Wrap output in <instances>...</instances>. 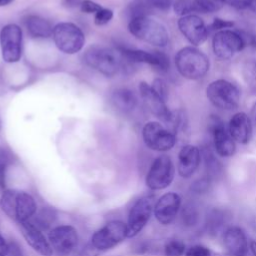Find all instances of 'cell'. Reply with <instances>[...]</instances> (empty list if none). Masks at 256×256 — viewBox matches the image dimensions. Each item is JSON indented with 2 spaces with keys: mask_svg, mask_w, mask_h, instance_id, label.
Listing matches in <instances>:
<instances>
[{
  "mask_svg": "<svg viewBox=\"0 0 256 256\" xmlns=\"http://www.w3.org/2000/svg\"><path fill=\"white\" fill-rule=\"evenodd\" d=\"M0 207L10 219L19 224L31 220L36 213L37 204L29 193L8 189L0 197Z\"/></svg>",
  "mask_w": 256,
  "mask_h": 256,
  "instance_id": "cell-1",
  "label": "cell"
},
{
  "mask_svg": "<svg viewBox=\"0 0 256 256\" xmlns=\"http://www.w3.org/2000/svg\"><path fill=\"white\" fill-rule=\"evenodd\" d=\"M175 65L178 72L187 79L198 80L206 75L210 62L208 57L195 47H184L175 56Z\"/></svg>",
  "mask_w": 256,
  "mask_h": 256,
  "instance_id": "cell-2",
  "label": "cell"
},
{
  "mask_svg": "<svg viewBox=\"0 0 256 256\" xmlns=\"http://www.w3.org/2000/svg\"><path fill=\"white\" fill-rule=\"evenodd\" d=\"M128 29L136 38L158 47H165L169 42V34L166 28L148 16L132 17Z\"/></svg>",
  "mask_w": 256,
  "mask_h": 256,
  "instance_id": "cell-3",
  "label": "cell"
},
{
  "mask_svg": "<svg viewBox=\"0 0 256 256\" xmlns=\"http://www.w3.org/2000/svg\"><path fill=\"white\" fill-rule=\"evenodd\" d=\"M84 60L88 66L98 72L106 76H113L121 67L122 56L112 49L94 45L86 50Z\"/></svg>",
  "mask_w": 256,
  "mask_h": 256,
  "instance_id": "cell-4",
  "label": "cell"
},
{
  "mask_svg": "<svg viewBox=\"0 0 256 256\" xmlns=\"http://www.w3.org/2000/svg\"><path fill=\"white\" fill-rule=\"evenodd\" d=\"M52 38L57 48L66 54L79 52L85 43V36L82 30L70 22L58 23L53 27Z\"/></svg>",
  "mask_w": 256,
  "mask_h": 256,
  "instance_id": "cell-5",
  "label": "cell"
},
{
  "mask_svg": "<svg viewBox=\"0 0 256 256\" xmlns=\"http://www.w3.org/2000/svg\"><path fill=\"white\" fill-rule=\"evenodd\" d=\"M209 101L222 110H233L240 102V92L238 88L225 79H218L209 84L206 89Z\"/></svg>",
  "mask_w": 256,
  "mask_h": 256,
  "instance_id": "cell-6",
  "label": "cell"
},
{
  "mask_svg": "<svg viewBox=\"0 0 256 256\" xmlns=\"http://www.w3.org/2000/svg\"><path fill=\"white\" fill-rule=\"evenodd\" d=\"M127 237L126 224L119 220H113L106 223L102 228L97 230L90 243L100 252L109 250Z\"/></svg>",
  "mask_w": 256,
  "mask_h": 256,
  "instance_id": "cell-7",
  "label": "cell"
},
{
  "mask_svg": "<svg viewBox=\"0 0 256 256\" xmlns=\"http://www.w3.org/2000/svg\"><path fill=\"white\" fill-rule=\"evenodd\" d=\"M246 45L244 36L229 29L216 32L212 40V48L215 56L221 60L232 58Z\"/></svg>",
  "mask_w": 256,
  "mask_h": 256,
  "instance_id": "cell-8",
  "label": "cell"
},
{
  "mask_svg": "<svg viewBox=\"0 0 256 256\" xmlns=\"http://www.w3.org/2000/svg\"><path fill=\"white\" fill-rule=\"evenodd\" d=\"M175 174L174 164L167 155L158 156L150 166L146 176V185L151 190L167 188L173 181Z\"/></svg>",
  "mask_w": 256,
  "mask_h": 256,
  "instance_id": "cell-9",
  "label": "cell"
},
{
  "mask_svg": "<svg viewBox=\"0 0 256 256\" xmlns=\"http://www.w3.org/2000/svg\"><path fill=\"white\" fill-rule=\"evenodd\" d=\"M142 136L146 146L155 151H168L176 143V135L169 128L155 121L148 122L144 125Z\"/></svg>",
  "mask_w": 256,
  "mask_h": 256,
  "instance_id": "cell-10",
  "label": "cell"
},
{
  "mask_svg": "<svg viewBox=\"0 0 256 256\" xmlns=\"http://www.w3.org/2000/svg\"><path fill=\"white\" fill-rule=\"evenodd\" d=\"M2 58L7 63L18 62L22 55V30L16 24H7L0 31Z\"/></svg>",
  "mask_w": 256,
  "mask_h": 256,
  "instance_id": "cell-11",
  "label": "cell"
},
{
  "mask_svg": "<svg viewBox=\"0 0 256 256\" xmlns=\"http://www.w3.org/2000/svg\"><path fill=\"white\" fill-rule=\"evenodd\" d=\"M153 198L145 196L137 200L129 211L126 224L127 237H135L147 224L153 212Z\"/></svg>",
  "mask_w": 256,
  "mask_h": 256,
  "instance_id": "cell-12",
  "label": "cell"
},
{
  "mask_svg": "<svg viewBox=\"0 0 256 256\" xmlns=\"http://www.w3.org/2000/svg\"><path fill=\"white\" fill-rule=\"evenodd\" d=\"M48 241L58 255H69L78 244L77 230L70 225L57 226L49 232Z\"/></svg>",
  "mask_w": 256,
  "mask_h": 256,
  "instance_id": "cell-13",
  "label": "cell"
},
{
  "mask_svg": "<svg viewBox=\"0 0 256 256\" xmlns=\"http://www.w3.org/2000/svg\"><path fill=\"white\" fill-rule=\"evenodd\" d=\"M208 128L213 137L216 153L222 157H230L234 155L236 145L234 139L226 131L223 121L219 117L212 115L208 122Z\"/></svg>",
  "mask_w": 256,
  "mask_h": 256,
  "instance_id": "cell-14",
  "label": "cell"
},
{
  "mask_svg": "<svg viewBox=\"0 0 256 256\" xmlns=\"http://www.w3.org/2000/svg\"><path fill=\"white\" fill-rule=\"evenodd\" d=\"M177 24L181 33L191 44L199 46L206 41L209 34L208 27L199 16L195 14L182 16Z\"/></svg>",
  "mask_w": 256,
  "mask_h": 256,
  "instance_id": "cell-15",
  "label": "cell"
},
{
  "mask_svg": "<svg viewBox=\"0 0 256 256\" xmlns=\"http://www.w3.org/2000/svg\"><path fill=\"white\" fill-rule=\"evenodd\" d=\"M181 207V197L175 192L162 195L154 205V216L162 225L171 224Z\"/></svg>",
  "mask_w": 256,
  "mask_h": 256,
  "instance_id": "cell-16",
  "label": "cell"
},
{
  "mask_svg": "<svg viewBox=\"0 0 256 256\" xmlns=\"http://www.w3.org/2000/svg\"><path fill=\"white\" fill-rule=\"evenodd\" d=\"M19 228L24 239L34 251L42 256H51L53 254V249L42 233V230L36 227L31 220L19 223Z\"/></svg>",
  "mask_w": 256,
  "mask_h": 256,
  "instance_id": "cell-17",
  "label": "cell"
},
{
  "mask_svg": "<svg viewBox=\"0 0 256 256\" xmlns=\"http://www.w3.org/2000/svg\"><path fill=\"white\" fill-rule=\"evenodd\" d=\"M139 91L148 110L164 122L168 123L172 116V112L167 108L165 100H163L146 82H141L139 84Z\"/></svg>",
  "mask_w": 256,
  "mask_h": 256,
  "instance_id": "cell-18",
  "label": "cell"
},
{
  "mask_svg": "<svg viewBox=\"0 0 256 256\" xmlns=\"http://www.w3.org/2000/svg\"><path fill=\"white\" fill-rule=\"evenodd\" d=\"M121 56L131 62L146 63L154 66L160 70H167L169 68V58L162 52H148L139 49H123L120 52Z\"/></svg>",
  "mask_w": 256,
  "mask_h": 256,
  "instance_id": "cell-19",
  "label": "cell"
},
{
  "mask_svg": "<svg viewBox=\"0 0 256 256\" xmlns=\"http://www.w3.org/2000/svg\"><path fill=\"white\" fill-rule=\"evenodd\" d=\"M201 152L194 145H185L178 154V173L182 178H190L198 169Z\"/></svg>",
  "mask_w": 256,
  "mask_h": 256,
  "instance_id": "cell-20",
  "label": "cell"
},
{
  "mask_svg": "<svg viewBox=\"0 0 256 256\" xmlns=\"http://www.w3.org/2000/svg\"><path fill=\"white\" fill-rule=\"evenodd\" d=\"M223 244L228 253L232 256H246L248 242L244 231L238 226L227 228L223 234Z\"/></svg>",
  "mask_w": 256,
  "mask_h": 256,
  "instance_id": "cell-21",
  "label": "cell"
},
{
  "mask_svg": "<svg viewBox=\"0 0 256 256\" xmlns=\"http://www.w3.org/2000/svg\"><path fill=\"white\" fill-rule=\"evenodd\" d=\"M229 134L241 144H247L252 135L251 119L244 112H238L229 121Z\"/></svg>",
  "mask_w": 256,
  "mask_h": 256,
  "instance_id": "cell-22",
  "label": "cell"
},
{
  "mask_svg": "<svg viewBox=\"0 0 256 256\" xmlns=\"http://www.w3.org/2000/svg\"><path fill=\"white\" fill-rule=\"evenodd\" d=\"M26 27L29 34L35 38H48L52 36L53 28L44 18L31 15L26 20Z\"/></svg>",
  "mask_w": 256,
  "mask_h": 256,
  "instance_id": "cell-23",
  "label": "cell"
},
{
  "mask_svg": "<svg viewBox=\"0 0 256 256\" xmlns=\"http://www.w3.org/2000/svg\"><path fill=\"white\" fill-rule=\"evenodd\" d=\"M112 102L119 110L127 112L135 108L137 98L131 90L127 88H120L114 91L112 95Z\"/></svg>",
  "mask_w": 256,
  "mask_h": 256,
  "instance_id": "cell-24",
  "label": "cell"
},
{
  "mask_svg": "<svg viewBox=\"0 0 256 256\" xmlns=\"http://www.w3.org/2000/svg\"><path fill=\"white\" fill-rule=\"evenodd\" d=\"M242 77L247 87L252 91L256 92V61L249 59L242 65Z\"/></svg>",
  "mask_w": 256,
  "mask_h": 256,
  "instance_id": "cell-25",
  "label": "cell"
},
{
  "mask_svg": "<svg viewBox=\"0 0 256 256\" xmlns=\"http://www.w3.org/2000/svg\"><path fill=\"white\" fill-rule=\"evenodd\" d=\"M226 221L225 212L219 209H213L207 215L206 227L210 233H217Z\"/></svg>",
  "mask_w": 256,
  "mask_h": 256,
  "instance_id": "cell-26",
  "label": "cell"
},
{
  "mask_svg": "<svg viewBox=\"0 0 256 256\" xmlns=\"http://www.w3.org/2000/svg\"><path fill=\"white\" fill-rule=\"evenodd\" d=\"M203 156L205 160V168L207 171V177L211 180L215 177H217L221 172V164L220 162L214 157L213 153L209 149H204Z\"/></svg>",
  "mask_w": 256,
  "mask_h": 256,
  "instance_id": "cell-27",
  "label": "cell"
},
{
  "mask_svg": "<svg viewBox=\"0 0 256 256\" xmlns=\"http://www.w3.org/2000/svg\"><path fill=\"white\" fill-rule=\"evenodd\" d=\"M55 211L51 208H43L31 222L40 230L47 229L55 220Z\"/></svg>",
  "mask_w": 256,
  "mask_h": 256,
  "instance_id": "cell-28",
  "label": "cell"
},
{
  "mask_svg": "<svg viewBox=\"0 0 256 256\" xmlns=\"http://www.w3.org/2000/svg\"><path fill=\"white\" fill-rule=\"evenodd\" d=\"M181 220L187 227L194 226L198 221V211L194 204L187 203L181 211Z\"/></svg>",
  "mask_w": 256,
  "mask_h": 256,
  "instance_id": "cell-29",
  "label": "cell"
},
{
  "mask_svg": "<svg viewBox=\"0 0 256 256\" xmlns=\"http://www.w3.org/2000/svg\"><path fill=\"white\" fill-rule=\"evenodd\" d=\"M185 251V243L179 239H170L164 245L165 256H183Z\"/></svg>",
  "mask_w": 256,
  "mask_h": 256,
  "instance_id": "cell-30",
  "label": "cell"
},
{
  "mask_svg": "<svg viewBox=\"0 0 256 256\" xmlns=\"http://www.w3.org/2000/svg\"><path fill=\"white\" fill-rule=\"evenodd\" d=\"M176 14L181 16H186L192 14L194 11H199L197 5L191 0H177L173 5Z\"/></svg>",
  "mask_w": 256,
  "mask_h": 256,
  "instance_id": "cell-31",
  "label": "cell"
},
{
  "mask_svg": "<svg viewBox=\"0 0 256 256\" xmlns=\"http://www.w3.org/2000/svg\"><path fill=\"white\" fill-rule=\"evenodd\" d=\"M194 2L197 5L199 11L213 13L220 10L224 6V3L226 1L225 0H194Z\"/></svg>",
  "mask_w": 256,
  "mask_h": 256,
  "instance_id": "cell-32",
  "label": "cell"
},
{
  "mask_svg": "<svg viewBox=\"0 0 256 256\" xmlns=\"http://www.w3.org/2000/svg\"><path fill=\"white\" fill-rule=\"evenodd\" d=\"M113 17V12L107 8H101L99 11L95 13L94 23L98 26H102L107 24Z\"/></svg>",
  "mask_w": 256,
  "mask_h": 256,
  "instance_id": "cell-33",
  "label": "cell"
},
{
  "mask_svg": "<svg viewBox=\"0 0 256 256\" xmlns=\"http://www.w3.org/2000/svg\"><path fill=\"white\" fill-rule=\"evenodd\" d=\"M210 183H211V179L208 178L207 176L206 177H203L201 179H198L196 180L192 185H191V190L194 192V193H204L206 192L209 187H210Z\"/></svg>",
  "mask_w": 256,
  "mask_h": 256,
  "instance_id": "cell-34",
  "label": "cell"
},
{
  "mask_svg": "<svg viewBox=\"0 0 256 256\" xmlns=\"http://www.w3.org/2000/svg\"><path fill=\"white\" fill-rule=\"evenodd\" d=\"M9 163V158L7 153L0 148V187L5 185V173Z\"/></svg>",
  "mask_w": 256,
  "mask_h": 256,
  "instance_id": "cell-35",
  "label": "cell"
},
{
  "mask_svg": "<svg viewBox=\"0 0 256 256\" xmlns=\"http://www.w3.org/2000/svg\"><path fill=\"white\" fill-rule=\"evenodd\" d=\"M185 256H210V250L200 244L193 245L185 251Z\"/></svg>",
  "mask_w": 256,
  "mask_h": 256,
  "instance_id": "cell-36",
  "label": "cell"
},
{
  "mask_svg": "<svg viewBox=\"0 0 256 256\" xmlns=\"http://www.w3.org/2000/svg\"><path fill=\"white\" fill-rule=\"evenodd\" d=\"M234 25V23L232 21L229 20H224L221 18H214L213 22L210 24V26L208 27V31H221V30H225L226 28H230Z\"/></svg>",
  "mask_w": 256,
  "mask_h": 256,
  "instance_id": "cell-37",
  "label": "cell"
},
{
  "mask_svg": "<svg viewBox=\"0 0 256 256\" xmlns=\"http://www.w3.org/2000/svg\"><path fill=\"white\" fill-rule=\"evenodd\" d=\"M151 87L163 100L166 101L168 96V89H167L166 83L162 79H155Z\"/></svg>",
  "mask_w": 256,
  "mask_h": 256,
  "instance_id": "cell-38",
  "label": "cell"
},
{
  "mask_svg": "<svg viewBox=\"0 0 256 256\" xmlns=\"http://www.w3.org/2000/svg\"><path fill=\"white\" fill-rule=\"evenodd\" d=\"M145 3L148 7L161 11H167L171 7V0H145Z\"/></svg>",
  "mask_w": 256,
  "mask_h": 256,
  "instance_id": "cell-39",
  "label": "cell"
},
{
  "mask_svg": "<svg viewBox=\"0 0 256 256\" xmlns=\"http://www.w3.org/2000/svg\"><path fill=\"white\" fill-rule=\"evenodd\" d=\"M102 7L91 0H84L81 3V11L85 12V13H96L97 11H99Z\"/></svg>",
  "mask_w": 256,
  "mask_h": 256,
  "instance_id": "cell-40",
  "label": "cell"
},
{
  "mask_svg": "<svg viewBox=\"0 0 256 256\" xmlns=\"http://www.w3.org/2000/svg\"><path fill=\"white\" fill-rule=\"evenodd\" d=\"M227 4L235 9L243 10L251 6L253 0H225Z\"/></svg>",
  "mask_w": 256,
  "mask_h": 256,
  "instance_id": "cell-41",
  "label": "cell"
},
{
  "mask_svg": "<svg viewBox=\"0 0 256 256\" xmlns=\"http://www.w3.org/2000/svg\"><path fill=\"white\" fill-rule=\"evenodd\" d=\"M137 253L139 254H152L157 249V246L152 242L141 243L137 248Z\"/></svg>",
  "mask_w": 256,
  "mask_h": 256,
  "instance_id": "cell-42",
  "label": "cell"
},
{
  "mask_svg": "<svg viewBox=\"0 0 256 256\" xmlns=\"http://www.w3.org/2000/svg\"><path fill=\"white\" fill-rule=\"evenodd\" d=\"M99 253L100 251H98L91 243H89L85 247H83V249L79 252L78 256H97Z\"/></svg>",
  "mask_w": 256,
  "mask_h": 256,
  "instance_id": "cell-43",
  "label": "cell"
},
{
  "mask_svg": "<svg viewBox=\"0 0 256 256\" xmlns=\"http://www.w3.org/2000/svg\"><path fill=\"white\" fill-rule=\"evenodd\" d=\"M7 256H22V251L16 242L8 243Z\"/></svg>",
  "mask_w": 256,
  "mask_h": 256,
  "instance_id": "cell-44",
  "label": "cell"
},
{
  "mask_svg": "<svg viewBox=\"0 0 256 256\" xmlns=\"http://www.w3.org/2000/svg\"><path fill=\"white\" fill-rule=\"evenodd\" d=\"M7 253H8V243L0 234V256H7Z\"/></svg>",
  "mask_w": 256,
  "mask_h": 256,
  "instance_id": "cell-45",
  "label": "cell"
},
{
  "mask_svg": "<svg viewBox=\"0 0 256 256\" xmlns=\"http://www.w3.org/2000/svg\"><path fill=\"white\" fill-rule=\"evenodd\" d=\"M250 249H251L253 255L256 256V240L251 241V243H250Z\"/></svg>",
  "mask_w": 256,
  "mask_h": 256,
  "instance_id": "cell-46",
  "label": "cell"
},
{
  "mask_svg": "<svg viewBox=\"0 0 256 256\" xmlns=\"http://www.w3.org/2000/svg\"><path fill=\"white\" fill-rule=\"evenodd\" d=\"M251 116H252V119L253 121L256 123V103L253 105L252 107V110H251Z\"/></svg>",
  "mask_w": 256,
  "mask_h": 256,
  "instance_id": "cell-47",
  "label": "cell"
},
{
  "mask_svg": "<svg viewBox=\"0 0 256 256\" xmlns=\"http://www.w3.org/2000/svg\"><path fill=\"white\" fill-rule=\"evenodd\" d=\"M13 2V0H0V6H5Z\"/></svg>",
  "mask_w": 256,
  "mask_h": 256,
  "instance_id": "cell-48",
  "label": "cell"
}]
</instances>
